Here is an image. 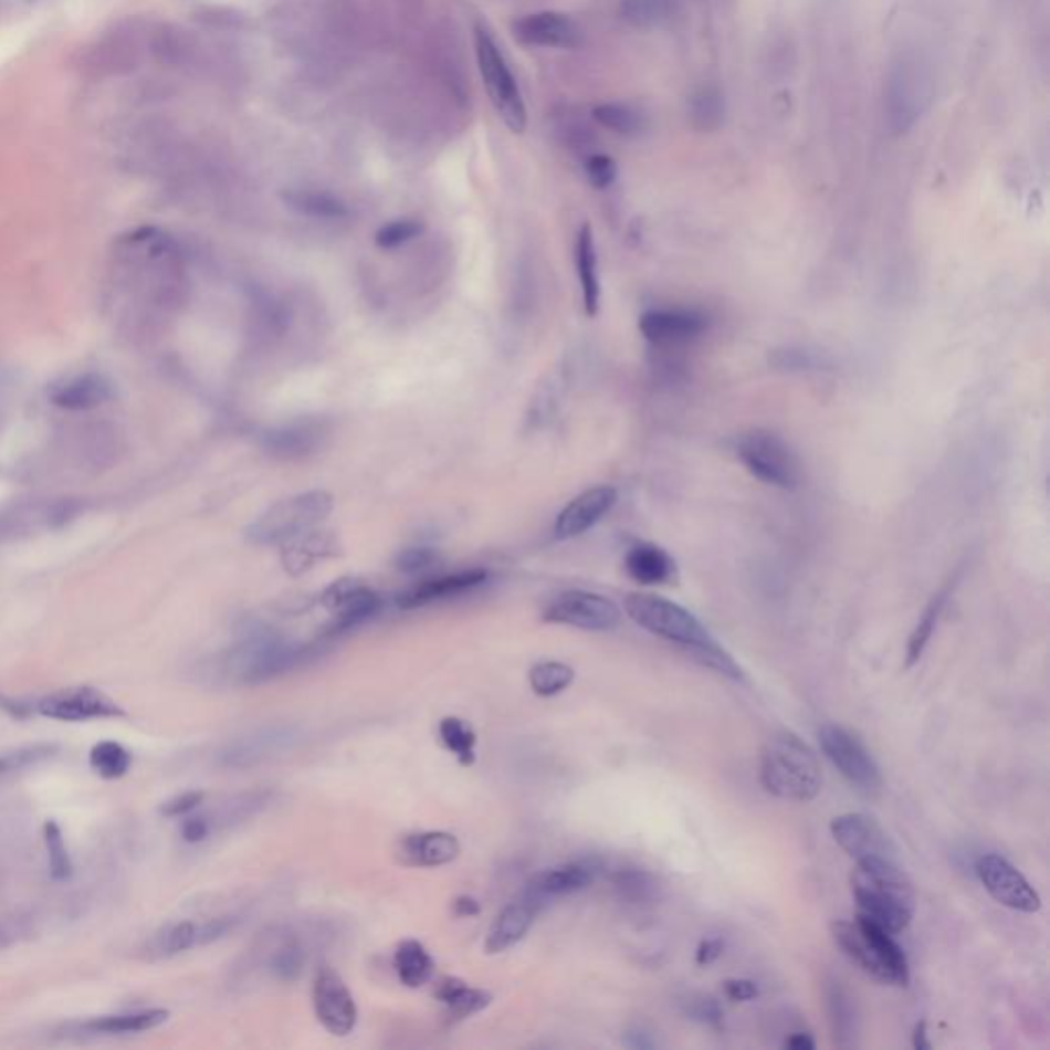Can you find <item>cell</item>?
Instances as JSON below:
<instances>
[{
  "instance_id": "obj_1",
  "label": "cell",
  "mask_w": 1050,
  "mask_h": 1050,
  "mask_svg": "<svg viewBox=\"0 0 1050 1050\" xmlns=\"http://www.w3.org/2000/svg\"><path fill=\"white\" fill-rule=\"evenodd\" d=\"M179 253L175 242L158 230H138L128 239L119 241L115 249L112 277L115 298H122L132 313L138 311L140 300L144 306L160 304L162 296L169 294L165 287V277L177 270Z\"/></svg>"
},
{
  "instance_id": "obj_2",
  "label": "cell",
  "mask_w": 1050,
  "mask_h": 1050,
  "mask_svg": "<svg viewBox=\"0 0 1050 1050\" xmlns=\"http://www.w3.org/2000/svg\"><path fill=\"white\" fill-rule=\"evenodd\" d=\"M850 882L860 917L894 936L907 930L915 911V891L896 860H862Z\"/></svg>"
},
{
  "instance_id": "obj_3",
  "label": "cell",
  "mask_w": 1050,
  "mask_h": 1050,
  "mask_svg": "<svg viewBox=\"0 0 1050 1050\" xmlns=\"http://www.w3.org/2000/svg\"><path fill=\"white\" fill-rule=\"evenodd\" d=\"M759 780L767 792L790 802H810L823 790L821 759L802 738L781 731L762 749Z\"/></svg>"
},
{
  "instance_id": "obj_4",
  "label": "cell",
  "mask_w": 1050,
  "mask_h": 1050,
  "mask_svg": "<svg viewBox=\"0 0 1050 1050\" xmlns=\"http://www.w3.org/2000/svg\"><path fill=\"white\" fill-rule=\"evenodd\" d=\"M831 934L853 965L860 966L872 979L884 985H907V956L894 934L860 915L853 922L833 923Z\"/></svg>"
},
{
  "instance_id": "obj_5",
  "label": "cell",
  "mask_w": 1050,
  "mask_h": 1050,
  "mask_svg": "<svg viewBox=\"0 0 1050 1050\" xmlns=\"http://www.w3.org/2000/svg\"><path fill=\"white\" fill-rule=\"evenodd\" d=\"M934 97L930 64L920 54L905 52L894 60L884 86L886 128L894 136L907 134L927 112Z\"/></svg>"
},
{
  "instance_id": "obj_6",
  "label": "cell",
  "mask_w": 1050,
  "mask_h": 1050,
  "mask_svg": "<svg viewBox=\"0 0 1050 1050\" xmlns=\"http://www.w3.org/2000/svg\"><path fill=\"white\" fill-rule=\"evenodd\" d=\"M624 610L630 620L637 622L640 628L659 639L680 644L683 651L696 649L714 640L692 611L665 597L630 594L624 599Z\"/></svg>"
},
{
  "instance_id": "obj_7",
  "label": "cell",
  "mask_w": 1050,
  "mask_h": 1050,
  "mask_svg": "<svg viewBox=\"0 0 1050 1050\" xmlns=\"http://www.w3.org/2000/svg\"><path fill=\"white\" fill-rule=\"evenodd\" d=\"M308 654L306 647L285 644L282 640L249 639L222 659L220 673L230 682L255 685L298 668Z\"/></svg>"
},
{
  "instance_id": "obj_8",
  "label": "cell",
  "mask_w": 1050,
  "mask_h": 1050,
  "mask_svg": "<svg viewBox=\"0 0 1050 1050\" xmlns=\"http://www.w3.org/2000/svg\"><path fill=\"white\" fill-rule=\"evenodd\" d=\"M474 43H476L479 71L495 112L513 134H524L527 126V112H525L522 91L517 86L513 72L510 71L507 60L498 50L491 31L483 25H476L474 29Z\"/></svg>"
},
{
  "instance_id": "obj_9",
  "label": "cell",
  "mask_w": 1050,
  "mask_h": 1050,
  "mask_svg": "<svg viewBox=\"0 0 1050 1050\" xmlns=\"http://www.w3.org/2000/svg\"><path fill=\"white\" fill-rule=\"evenodd\" d=\"M333 512V497L327 491H311L275 503L249 529L255 544H284L323 524Z\"/></svg>"
},
{
  "instance_id": "obj_10",
  "label": "cell",
  "mask_w": 1050,
  "mask_h": 1050,
  "mask_svg": "<svg viewBox=\"0 0 1050 1050\" xmlns=\"http://www.w3.org/2000/svg\"><path fill=\"white\" fill-rule=\"evenodd\" d=\"M738 460L757 481L778 486L796 489L800 484V462L790 445L780 435L771 431H752L745 433L737 443Z\"/></svg>"
},
{
  "instance_id": "obj_11",
  "label": "cell",
  "mask_w": 1050,
  "mask_h": 1050,
  "mask_svg": "<svg viewBox=\"0 0 1050 1050\" xmlns=\"http://www.w3.org/2000/svg\"><path fill=\"white\" fill-rule=\"evenodd\" d=\"M819 743L827 759L838 767L839 774L864 796H876L882 790V776L860 738L838 724H825L819 728Z\"/></svg>"
},
{
  "instance_id": "obj_12",
  "label": "cell",
  "mask_w": 1050,
  "mask_h": 1050,
  "mask_svg": "<svg viewBox=\"0 0 1050 1050\" xmlns=\"http://www.w3.org/2000/svg\"><path fill=\"white\" fill-rule=\"evenodd\" d=\"M544 622L573 626L589 632H608L622 622V611L608 597L573 589L554 597L544 611Z\"/></svg>"
},
{
  "instance_id": "obj_13",
  "label": "cell",
  "mask_w": 1050,
  "mask_h": 1050,
  "mask_svg": "<svg viewBox=\"0 0 1050 1050\" xmlns=\"http://www.w3.org/2000/svg\"><path fill=\"white\" fill-rule=\"evenodd\" d=\"M28 710L40 714L43 718L62 721V723H86V721H99V718H119V716L126 714L115 700H112L107 694H103L97 687H91V685L69 687V690H60L54 694H48V696L31 702Z\"/></svg>"
},
{
  "instance_id": "obj_14",
  "label": "cell",
  "mask_w": 1050,
  "mask_h": 1050,
  "mask_svg": "<svg viewBox=\"0 0 1050 1050\" xmlns=\"http://www.w3.org/2000/svg\"><path fill=\"white\" fill-rule=\"evenodd\" d=\"M977 876L985 891L1004 907L1020 913H1037L1042 907L1040 894L1022 872L999 853H985L977 860Z\"/></svg>"
},
{
  "instance_id": "obj_15",
  "label": "cell",
  "mask_w": 1050,
  "mask_h": 1050,
  "mask_svg": "<svg viewBox=\"0 0 1050 1050\" xmlns=\"http://www.w3.org/2000/svg\"><path fill=\"white\" fill-rule=\"evenodd\" d=\"M314 1014L333 1037H347L357 1026V1004L347 983L330 966H321L313 985Z\"/></svg>"
},
{
  "instance_id": "obj_16",
  "label": "cell",
  "mask_w": 1050,
  "mask_h": 1050,
  "mask_svg": "<svg viewBox=\"0 0 1050 1050\" xmlns=\"http://www.w3.org/2000/svg\"><path fill=\"white\" fill-rule=\"evenodd\" d=\"M323 606L333 616V620L323 632V639H335L355 626L364 624L366 620L374 618L380 610L382 601L374 589H369L368 585L354 581V579H342V581L333 582L323 594Z\"/></svg>"
},
{
  "instance_id": "obj_17",
  "label": "cell",
  "mask_w": 1050,
  "mask_h": 1050,
  "mask_svg": "<svg viewBox=\"0 0 1050 1050\" xmlns=\"http://www.w3.org/2000/svg\"><path fill=\"white\" fill-rule=\"evenodd\" d=\"M831 836L855 862L896 860V850L886 831L864 812H846L836 817L831 821Z\"/></svg>"
},
{
  "instance_id": "obj_18",
  "label": "cell",
  "mask_w": 1050,
  "mask_h": 1050,
  "mask_svg": "<svg viewBox=\"0 0 1050 1050\" xmlns=\"http://www.w3.org/2000/svg\"><path fill=\"white\" fill-rule=\"evenodd\" d=\"M708 316L690 308H654L642 314L640 333L657 347H683L708 330Z\"/></svg>"
},
{
  "instance_id": "obj_19",
  "label": "cell",
  "mask_w": 1050,
  "mask_h": 1050,
  "mask_svg": "<svg viewBox=\"0 0 1050 1050\" xmlns=\"http://www.w3.org/2000/svg\"><path fill=\"white\" fill-rule=\"evenodd\" d=\"M513 35L517 42L534 48L575 50L582 43V29L579 23L568 14L556 11L524 14L513 23Z\"/></svg>"
},
{
  "instance_id": "obj_20",
  "label": "cell",
  "mask_w": 1050,
  "mask_h": 1050,
  "mask_svg": "<svg viewBox=\"0 0 1050 1050\" xmlns=\"http://www.w3.org/2000/svg\"><path fill=\"white\" fill-rule=\"evenodd\" d=\"M616 501H618V491L608 484L585 491L558 513L556 524H554L556 538L570 539L581 536L613 510Z\"/></svg>"
},
{
  "instance_id": "obj_21",
  "label": "cell",
  "mask_w": 1050,
  "mask_h": 1050,
  "mask_svg": "<svg viewBox=\"0 0 1050 1050\" xmlns=\"http://www.w3.org/2000/svg\"><path fill=\"white\" fill-rule=\"evenodd\" d=\"M544 905L546 901L524 891L517 901L510 903L498 913L495 922L491 923L486 942H484V951L489 954H501L513 948L517 942H522L525 934L532 930Z\"/></svg>"
},
{
  "instance_id": "obj_22",
  "label": "cell",
  "mask_w": 1050,
  "mask_h": 1050,
  "mask_svg": "<svg viewBox=\"0 0 1050 1050\" xmlns=\"http://www.w3.org/2000/svg\"><path fill=\"white\" fill-rule=\"evenodd\" d=\"M296 741V733L285 726H273L265 731H256L249 737L237 738L228 743L227 747L218 755L220 766L230 767V769H244L253 767L265 759H270L273 753L284 752L292 743Z\"/></svg>"
},
{
  "instance_id": "obj_23",
  "label": "cell",
  "mask_w": 1050,
  "mask_h": 1050,
  "mask_svg": "<svg viewBox=\"0 0 1050 1050\" xmlns=\"http://www.w3.org/2000/svg\"><path fill=\"white\" fill-rule=\"evenodd\" d=\"M489 579V573L483 568H470V570H460L452 575L435 577L429 581L419 582L405 594H400L397 599L400 610H417L429 606L433 601L450 599V597L464 596L472 589L481 587Z\"/></svg>"
},
{
  "instance_id": "obj_24",
  "label": "cell",
  "mask_w": 1050,
  "mask_h": 1050,
  "mask_svg": "<svg viewBox=\"0 0 1050 1050\" xmlns=\"http://www.w3.org/2000/svg\"><path fill=\"white\" fill-rule=\"evenodd\" d=\"M599 872H601V864H597L596 860L568 862V864L542 870L527 882L525 891L536 894L542 901L563 896V894L579 893L594 884Z\"/></svg>"
},
{
  "instance_id": "obj_25",
  "label": "cell",
  "mask_w": 1050,
  "mask_h": 1050,
  "mask_svg": "<svg viewBox=\"0 0 1050 1050\" xmlns=\"http://www.w3.org/2000/svg\"><path fill=\"white\" fill-rule=\"evenodd\" d=\"M462 852L460 841L448 831L412 833L400 841V860L409 867L438 868L452 864Z\"/></svg>"
},
{
  "instance_id": "obj_26",
  "label": "cell",
  "mask_w": 1050,
  "mask_h": 1050,
  "mask_svg": "<svg viewBox=\"0 0 1050 1050\" xmlns=\"http://www.w3.org/2000/svg\"><path fill=\"white\" fill-rule=\"evenodd\" d=\"M114 397L112 384L97 374L74 376L50 390V400L66 411H88Z\"/></svg>"
},
{
  "instance_id": "obj_27",
  "label": "cell",
  "mask_w": 1050,
  "mask_h": 1050,
  "mask_svg": "<svg viewBox=\"0 0 1050 1050\" xmlns=\"http://www.w3.org/2000/svg\"><path fill=\"white\" fill-rule=\"evenodd\" d=\"M626 573L640 585H665L675 579V560L657 544H637L626 554Z\"/></svg>"
},
{
  "instance_id": "obj_28",
  "label": "cell",
  "mask_w": 1050,
  "mask_h": 1050,
  "mask_svg": "<svg viewBox=\"0 0 1050 1050\" xmlns=\"http://www.w3.org/2000/svg\"><path fill=\"white\" fill-rule=\"evenodd\" d=\"M435 997L445 1008V1016L450 1022L466 1020L474 1014H481L491 1006L493 995L486 989L470 987L469 983L460 979H443L435 987Z\"/></svg>"
},
{
  "instance_id": "obj_29",
  "label": "cell",
  "mask_w": 1050,
  "mask_h": 1050,
  "mask_svg": "<svg viewBox=\"0 0 1050 1050\" xmlns=\"http://www.w3.org/2000/svg\"><path fill=\"white\" fill-rule=\"evenodd\" d=\"M282 560L287 573L302 575L304 570L313 568L314 563L337 554V539L325 532H304L296 538L284 542Z\"/></svg>"
},
{
  "instance_id": "obj_30",
  "label": "cell",
  "mask_w": 1050,
  "mask_h": 1050,
  "mask_svg": "<svg viewBox=\"0 0 1050 1050\" xmlns=\"http://www.w3.org/2000/svg\"><path fill=\"white\" fill-rule=\"evenodd\" d=\"M169 1020L167 1009H140V1011H128V1014H117V1016H103V1018H93L81 1026L88 1035H107V1037H124V1035H140L155 1030L160 1023Z\"/></svg>"
},
{
  "instance_id": "obj_31",
  "label": "cell",
  "mask_w": 1050,
  "mask_h": 1050,
  "mask_svg": "<svg viewBox=\"0 0 1050 1050\" xmlns=\"http://www.w3.org/2000/svg\"><path fill=\"white\" fill-rule=\"evenodd\" d=\"M575 256H577V271H579V282H581L582 308L587 316L594 318L599 313L601 287H599V275H597L596 239L589 224H585L579 230Z\"/></svg>"
},
{
  "instance_id": "obj_32",
  "label": "cell",
  "mask_w": 1050,
  "mask_h": 1050,
  "mask_svg": "<svg viewBox=\"0 0 1050 1050\" xmlns=\"http://www.w3.org/2000/svg\"><path fill=\"white\" fill-rule=\"evenodd\" d=\"M395 970L405 987L419 989L433 979L435 963L421 942L405 939L395 952Z\"/></svg>"
},
{
  "instance_id": "obj_33",
  "label": "cell",
  "mask_w": 1050,
  "mask_h": 1050,
  "mask_svg": "<svg viewBox=\"0 0 1050 1050\" xmlns=\"http://www.w3.org/2000/svg\"><path fill=\"white\" fill-rule=\"evenodd\" d=\"M318 441H321V429L313 423L282 427V429H273L265 435V450L271 455L284 458V460H296V458L313 454L318 448Z\"/></svg>"
},
{
  "instance_id": "obj_34",
  "label": "cell",
  "mask_w": 1050,
  "mask_h": 1050,
  "mask_svg": "<svg viewBox=\"0 0 1050 1050\" xmlns=\"http://www.w3.org/2000/svg\"><path fill=\"white\" fill-rule=\"evenodd\" d=\"M285 206L294 212L316 220H342L349 216V210L343 199L321 191V189H287L282 193Z\"/></svg>"
},
{
  "instance_id": "obj_35",
  "label": "cell",
  "mask_w": 1050,
  "mask_h": 1050,
  "mask_svg": "<svg viewBox=\"0 0 1050 1050\" xmlns=\"http://www.w3.org/2000/svg\"><path fill=\"white\" fill-rule=\"evenodd\" d=\"M265 952H267L265 965L275 979L282 983H294L300 979L306 965V952L300 944L298 937L290 936V934L271 937V946Z\"/></svg>"
},
{
  "instance_id": "obj_36",
  "label": "cell",
  "mask_w": 1050,
  "mask_h": 1050,
  "mask_svg": "<svg viewBox=\"0 0 1050 1050\" xmlns=\"http://www.w3.org/2000/svg\"><path fill=\"white\" fill-rule=\"evenodd\" d=\"M199 923L175 922L160 927L150 942L146 944V952L150 958H171L177 954L198 948Z\"/></svg>"
},
{
  "instance_id": "obj_37",
  "label": "cell",
  "mask_w": 1050,
  "mask_h": 1050,
  "mask_svg": "<svg viewBox=\"0 0 1050 1050\" xmlns=\"http://www.w3.org/2000/svg\"><path fill=\"white\" fill-rule=\"evenodd\" d=\"M438 733H440L443 747L454 755L460 766H474L479 737L466 721H462L458 716H445V718H441Z\"/></svg>"
},
{
  "instance_id": "obj_38",
  "label": "cell",
  "mask_w": 1050,
  "mask_h": 1050,
  "mask_svg": "<svg viewBox=\"0 0 1050 1050\" xmlns=\"http://www.w3.org/2000/svg\"><path fill=\"white\" fill-rule=\"evenodd\" d=\"M611 886L620 901L630 905H642L653 901L659 893V882L651 872L640 868H620L611 874Z\"/></svg>"
},
{
  "instance_id": "obj_39",
  "label": "cell",
  "mask_w": 1050,
  "mask_h": 1050,
  "mask_svg": "<svg viewBox=\"0 0 1050 1050\" xmlns=\"http://www.w3.org/2000/svg\"><path fill=\"white\" fill-rule=\"evenodd\" d=\"M687 115L694 128L714 132L724 119V99L716 86H700L687 101Z\"/></svg>"
},
{
  "instance_id": "obj_40",
  "label": "cell",
  "mask_w": 1050,
  "mask_h": 1050,
  "mask_svg": "<svg viewBox=\"0 0 1050 1050\" xmlns=\"http://www.w3.org/2000/svg\"><path fill=\"white\" fill-rule=\"evenodd\" d=\"M575 680V669L560 661H542L529 669L527 682L539 697L558 696Z\"/></svg>"
},
{
  "instance_id": "obj_41",
  "label": "cell",
  "mask_w": 1050,
  "mask_h": 1050,
  "mask_svg": "<svg viewBox=\"0 0 1050 1050\" xmlns=\"http://www.w3.org/2000/svg\"><path fill=\"white\" fill-rule=\"evenodd\" d=\"M673 14V0H622L620 17L630 28L654 29L668 23Z\"/></svg>"
},
{
  "instance_id": "obj_42",
  "label": "cell",
  "mask_w": 1050,
  "mask_h": 1050,
  "mask_svg": "<svg viewBox=\"0 0 1050 1050\" xmlns=\"http://www.w3.org/2000/svg\"><path fill=\"white\" fill-rule=\"evenodd\" d=\"M88 764L103 780H117L128 774L132 767V753L115 741H101L91 749Z\"/></svg>"
},
{
  "instance_id": "obj_43",
  "label": "cell",
  "mask_w": 1050,
  "mask_h": 1050,
  "mask_svg": "<svg viewBox=\"0 0 1050 1050\" xmlns=\"http://www.w3.org/2000/svg\"><path fill=\"white\" fill-rule=\"evenodd\" d=\"M827 1008L833 1026V1035L839 1047H852L855 1037V1016L852 1001L839 983H831L827 989Z\"/></svg>"
},
{
  "instance_id": "obj_44",
  "label": "cell",
  "mask_w": 1050,
  "mask_h": 1050,
  "mask_svg": "<svg viewBox=\"0 0 1050 1050\" xmlns=\"http://www.w3.org/2000/svg\"><path fill=\"white\" fill-rule=\"evenodd\" d=\"M946 597H948L946 589L939 591V594L932 599V603L927 606V610L923 611L920 624L915 626L913 634L909 637L905 668H913V665L922 659L923 651H925V647L930 644L932 634H934V630H936L937 618H939V613L944 610Z\"/></svg>"
},
{
  "instance_id": "obj_45",
  "label": "cell",
  "mask_w": 1050,
  "mask_h": 1050,
  "mask_svg": "<svg viewBox=\"0 0 1050 1050\" xmlns=\"http://www.w3.org/2000/svg\"><path fill=\"white\" fill-rule=\"evenodd\" d=\"M597 124L620 136H634L644 128V117L626 103H601L594 109Z\"/></svg>"
},
{
  "instance_id": "obj_46",
  "label": "cell",
  "mask_w": 1050,
  "mask_h": 1050,
  "mask_svg": "<svg viewBox=\"0 0 1050 1050\" xmlns=\"http://www.w3.org/2000/svg\"><path fill=\"white\" fill-rule=\"evenodd\" d=\"M43 841H45V850H48V862H50L52 879L57 880V882L71 879V853L66 848L64 833H62V829H60L56 821H48L43 825Z\"/></svg>"
},
{
  "instance_id": "obj_47",
  "label": "cell",
  "mask_w": 1050,
  "mask_h": 1050,
  "mask_svg": "<svg viewBox=\"0 0 1050 1050\" xmlns=\"http://www.w3.org/2000/svg\"><path fill=\"white\" fill-rule=\"evenodd\" d=\"M685 653L690 654L702 668L712 669V671H716V673H721V675H726V678H731V680H735V682L743 680V669L738 668L737 661H735L731 654L726 653L716 640H712L708 644L696 647V649H690V651H685Z\"/></svg>"
},
{
  "instance_id": "obj_48",
  "label": "cell",
  "mask_w": 1050,
  "mask_h": 1050,
  "mask_svg": "<svg viewBox=\"0 0 1050 1050\" xmlns=\"http://www.w3.org/2000/svg\"><path fill=\"white\" fill-rule=\"evenodd\" d=\"M421 232H423V224L419 220H409V218L395 220V222L384 224L376 232V244L380 249H397V246H402V244L411 242L412 239H417Z\"/></svg>"
},
{
  "instance_id": "obj_49",
  "label": "cell",
  "mask_w": 1050,
  "mask_h": 1050,
  "mask_svg": "<svg viewBox=\"0 0 1050 1050\" xmlns=\"http://www.w3.org/2000/svg\"><path fill=\"white\" fill-rule=\"evenodd\" d=\"M54 752H56L54 745H33V747H25V749H19V752L4 753V755H0V778L7 776V774L19 771L23 767L35 766L43 759L52 757Z\"/></svg>"
},
{
  "instance_id": "obj_50",
  "label": "cell",
  "mask_w": 1050,
  "mask_h": 1050,
  "mask_svg": "<svg viewBox=\"0 0 1050 1050\" xmlns=\"http://www.w3.org/2000/svg\"><path fill=\"white\" fill-rule=\"evenodd\" d=\"M585 171H587L589 183L594 185L596 189H608L618 177V165L608 155H594V157L587 158Z\"/></svg>"
},
{
  "instance_id": "obj_51",
  "label": "cell",
  "mask_w": 1050,
  "mask_h": 1050,
  "mask_svg": "<svg viewBox=\"0 0 1050 1050\" xmlns=\"http://www.w3.org/2000/svg\"><path fill=\"white\" fill-rule=\"evenodd\" d=\"M435 563H438L435 550H431V548H409V550H402L398 554L395 565H397L400 573L414 575V573H421V570L433 567Z\"/></svg>"
},
{
  "instance_id": "obj_52",
  "label": "cell",
  "mask_w": 1050,
  "mask_h": 1050,
  "mask_svg": "<svg viewBox=\"0 0 1050 1050\" xmlns=\"http://www.w3.org/2000/svg\"><path fill=\"white\" fill-rule=\"evenodd\" d=\"M203 802V792L199 790H189V792H183V795L175 796L171 800H167L162 805L160 812L169 819H177V817H187L189 812L198 809L199 805Z\"/></svg>"
},
{
  "instance_id": "obj_53",
  "label": "cell",
  "mask_w": 1050,
  "mask_h": 1050,
  "mask_svg": "<svg viewBox=\"0 0 1050 1050\" xmlns=\"http://www.w3.org/2000/svg\"><path fill=\"white\" fill-rule=\"evenodd\" d=\"M213 823L208 817H187L181 825V838L187 843H201L212 833Z\"/></svg>"
},
{
  "instance_id": "obj_54",
  "label": "cell",
  "mask_w": 1050,
  "mask_h": 1050,
  "mask_svg": "<svg viewBox=\"0 0 1050 1050\" xmlns=\"http://www.w3.org/2000/svg\"><path fill=\"white\" fill-rule=\"evenodd\" d=\"M724 994L731 1001H752L759 995V987L749 979H728L724 980Z\"/></svg>"
},
{
  "instance_id": "obj_55",
  "label": "cell",
  "mask_w": 1050,
  "mask_h": 1050,
  "mask_svg": "<svg viewBox=\"0 0 1050 1050\" xmlns=\"http://www.w3.org/2000/svg\"><path fill=\"white\" fill-rule=\"evenodd\" d=\"M690 1014H692L696 1020L712 1023V1026H718L721 1020H723V1009H721V1006H718L714 999H710V997L694 1001Z\"/></svg>"
},
{
  "instance_id": "obj_56",
  "label": "cell",
  "mask_w": 1050,
  "mask_h": 1050,
  "mask_svg": "<svg viewBox=\"0 0 1050 1050\" xmlns=\"http://www.w3.org/2000/svg\"><path fill=\"white\" fill-rule=\"evenodd\" d=\"M724 944L721 939H704L700 946H697L696 952V963L700 966H708L721 958L723 954Z\"/></svg>"
},
{
  "instance_id": "obj_57",
  "label": "cell",
  "mask_w": 1050,
  "mask_h": 1050,
  "mask_svg": "<svg viewBox=\"0 0 1050 1050\" xmlns=\"http://www.w3.org/2000/svg\"><path fill=\"white\" fill-rule=\"evenodd\" d=\"M624 1044L628 1047V1049L634 1050H647L653 1049L654 1047V1042L651 1040V1035H647V1032H644V1030H640V1028H632V1030H628V1032H626Z\"/></svg>"
},
{
  "instance_id": "obj_58",
  "label": "cell",
  "mask_w": 1050,
  "mask_h": 1050,
  "mask_svg": "<svg viewBox=\"0 0 1050 1050\" xmlns=\"http://www.w3.org/2000/svg\"><path fill=\"white\" fill-rule=\"evenodd\" d=\"M454 913L458 917H476L481 913V903L474 896L462 894L454 901Z\"/></svg>"
},
{
  "instance_id": "obj_59",
  "label": "cell",
  "mask_w": 1050,
  "mask_h": 1050,
  "mask_svg": "<svg viewBox=\"0 0 1050 1050\" xmlns=\"http://www.w3.org/2000/svg\"><path fill=\"white\" fill-rule=\"evenodd\" d=\"M784 1047L792 1050H815L817 1044H815V1040H812L809 1032H795V1035L786 1038Z\"/></svg>"
},
{
  "instance_id": "obj_60",
  "label": "cell",
  "mask_w": 1050,
  "mask_h": 1050,
  "mask_svg": "<svg viewBox=\"0 0 1050 1050\" xmlns=\"http://www.w3.org/2000/svg\"><path fill=\"white\" fill-rule=\"evenodd\" d=\"M913 1047L917 1050L932 1049V1042L927 1040V1023L920 1022L913 1030Z\"/></svg>"
}]
</instances>
